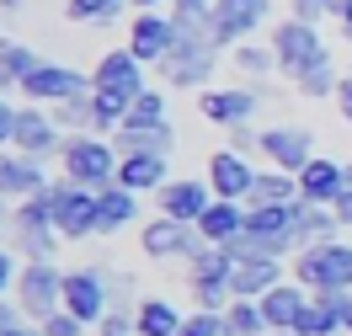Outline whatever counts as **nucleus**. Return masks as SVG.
Masks as SVG:
<instances>
[{
	"instance_id": "6ab92c4d",
	"label": "nucleus",
	"mask_w": 352,
	"mask_h": 336,
	"mask_svg": "<svg viewBox=\"0 0 352 336\" xmlns=\"http://www.w3.org/2000/svg\"><path fill=\"white\" fill-rule=\"evenodd\" d=\"M342 192H347V166H342V160L315 155L305 171H299V198H305V203H320V208H331Z\"/></svg>"
},
{
	"instance_id": "603ef678",
	"label": "nucleus",
	"mask_w": 352,
	"mask_h": 336,
	"mask_svg": "<svg viewBox=\"0 0 352 336\" xmlns=\"http://www.w3.org/2000/svg\"><path fill=\"white\" fill-rule=\"evenodd\" d=\"M22 5H27V0H0V11H6V16H16Z\"/></svg>"
},
{
	"instance_id": "cd10ccee",
	"label": "nucleus",
	"mask_w": 352,
	"mask_h": 336,
	"mask_svg": "<svg viewBox=\"0 0 352 336\" xmlns=\"http://www.w3.org/2000/svg\"><path fill=\"white\" fill-rule=\"evenodd\" d=\"M267 203H299V177L294 171H256V187H251V198L245 208H267Z\"/></svg>"
},
{
	"instance_id": "f03ea898",
	"label": "nucleus",
	"mask_w": 352,
	"mask_h": 336,
	"mask_svg": "<svg viewBox=\"0 0 352 336\" xmlns=\"http://www.w3.org/2000/svg\"><path fill=\"white\" fill-rule=\"evenodd\" d=\"M118 166H123V155L107 134H69L59 150V177H69L75 187H91V192L118 187Z\"/></svg>"
},
{
	"instance_id": "bb28decb",
	"label": "nucleus",
	"mask_w": 352,
	"mask_h": 336,
	"mask_svg": "<svg viewBox=\"0 0 352 336\" xmlns=\"http://www.w3.org/2000/svg\"><path fill=\"white\" fill-rule=\"evenodd\" d=\"M133 320H139V336H176L187 315L176 310L171 299H155V293H144V299H139V310H133Z\"/></svg>"
},
{
	"instance_id": "a878e982",
	"label": "nucleus",
	"mask_w": 352,
	"mask_h": 336,
	"mask_svg": "<svg viewBox=\"0 0 352 336\" xmlns=\"http://www.w3.org/2000/svg\"><path fill=\"white\" fill-rule=\"evenodd\" d=\"M133 219H139V192L107 187V192H102V214H96V235L107 240V235H118V229H129Z\"/></svg>"
},
{
	"instance_id": "a211bd4d",
	"label": "nucleus",
	"mask_w": 352,
	"mask_h": 336,
	"mask_svg": "<svg viewBox=\"0 0 352 336\" xmlns=\"http://www.w3.org/2000/svg\"><path fill=\"white\" fill-rule=\"evenodd\" d=\"M208 187H214V198H230V203H245L251 198V187H256V166L235 150H214L208 155Z\"/></svg>"
},
{
	"instance_id": "1a4fd4ad",
	"label": "nucleus",
	"mask_w": 352,
	"mask_h": 336,
	"mask_svg": "<svg viewBox=\"0 0 352 336\" xmlns=\"http://www.w3.org/2000/svg\"><path fill=\"white\" fill-rule=\"evenodd\" d=\"M262 96H267L262 80H251V86H208V91H198V112L214 128H241V123L256 117Z\"/></svg>"
},
{
	"instance_id": "423d86ee",
	"label": "nucleus",
	"mask_w": 352,
	"mask_h": 336,
	"mask_svg": "<svg viewBox=\"0 0 352 336\" xmlns=\"http://www.w3.org/2000/svg\"><path fill=\"white\" fill-rule=\"evenodd\" d=\"M272 54H278V69H283L288 80H294L299 69L331 59L326 38H320V27H315V22H299V16H283V22L272 27Z\"/></svg>"
},
{
	"instance_id": "4c0bfd02",
	"label": "nucleus",
	"mask_w": 352,
	"mask_h": 336,
	"mask_svg": "<svg viewBox=\"0 0 352 336\" xmlns=\"http://www.w3.org/2000/svg\"><path fill=\"white\" fill-rule=\"evenodd\" d=\"M336 86H342V75H336L331 59H320V65H309V69L294 75V91H299V96H336Z\"/></svg>"
},
{
	"instance_id": "7ed1b4c3",
	"label": "nucleus",
	"mask_w": 352,
	"mask_h": 336,
	"mask_svg": "<svg viewBox=\"0 0 352 336\" xmlns=\"http://www.w3.org/2000/svg\"><path fill=\"white\" fill-rule=\"evenodd\" d=\"M294 283H305L309 293H352V240H320L305 246L294 262Z\"/></svg>"
},
{
	"instance_id": "2eb2a0df",
	"label": "nucleus",
	"mask_w": 352,
	"mask_h": 336,
	"mask_svg": "<svg viewBox=\"0 0 352 336\" xmlns=\"http://www.w3.org/2000/svg\"><path fill=\"white\" fill-rule=\"evenodd\" d=\"M262 155L278 166V171H305L309 160H315V134L309 128H299V123H272V128H262Z\"/></svg>"
},
{
	"instance_id": "5701e85b",
	"label": "nucleus",
	"mask_w": 352,
	"mask_h": 336,
	"mask_svg": "<svg viewBox=\"0 0 352 336\" xmlns=\"http://www.w3.org/2000/svg\"><path fill=\"white\" fill-rule=\"evenodd\" d=\"M198 229H203V240H208V246H224V240H235V235L245 229V203L214 198V203H208V214L198 219Z\"/></svg>"
},
{
	"instance_id": "6e6552de",
	"label": "nucleus",
	"mask_w": 352,
	"mask_h": 336,
	"mask_svg": "<svg viewBox=\"0 0 352 336\" xmlns=\"http://www.w3.org/2000/svg\"><path fill=\"white\" fill-rule=\"evenodd\" d=\"M65 310L86 326H102V315L112 310V267H69L65 278Z\"/></svg>"
},
{
	"instance_id": "72a5a7b5",
	"label": "nucleus",
	"mask_w": 352,
	"mask_h": 336,
	"mask_svg": "<svg viewBox=\"0 0 352 336\" xmlns=\"http://www.w3.org/2000/svg\"><path fill=\"white\" fill-rule=\"evenodd\" d=\"M224 336H267L262 304H256V299H235V304L224 310Z\"/></svg>"
},
{
	"instance_id": "c9c22d12",
	"label": "nucleus",
	"mask_w": 352,
	"mask_h": 336,
	"mask_svg": "<svg viewBox=\"0 0 352 336\" xmlns=\"http://www.w3.org/2000/svg\"><path fill=\"white\" fill-rule=\"evenodd\" d=\"M48 112H54V123H59L65 134H91V123H96L91 91H86V96H69V102H59V107H48Z\"/></svg>"
},
{
	"instance_id": "3c124183",
	"label": "nucleus",
	"mask_w": 352,
	"mask_h": 336,
	"mask_svg": "<svg viewBox=\"0 0 352 336\" xmlns=\"http://www.w3.org/2000/svg\"><path fill=\"white\" fill-rule=\"evenodd\" d=\"M133 11H160V5H171V0H129Z\"/></svg>"
},
{
	"instance_id": "4468645a",
	"label": "nucleus",
	"mask_w": 352,
	"mask_h": 336,
	"mask_svg": "<svg viewBox=\"0 0 352 336\" xmlns=\"http://www.w3.org/2000/svg\"><path fill=\"white\" fill-rule=\"evenodd\" d=\"M208 203H214V187H208V177H171L160 192H155V214L182 219V224H198L203 214H208Z\"/></svg>"
},
{
	"instance_id": "58836bf2",
	"label": "nucleus",
	"mask_w": 352,
	"mask_h": 336,
	"mask_svg": "<svg viewBox=\"0 0 352 336\" xmlns=\"http://www.w3.org/2000/svg\"><path fill=\"white\" fill-rule=\"evenodd\" d=\"M123 123H166V91L150 86V91H144V96L129 107V117H123Z\"/></svg>"
},
{
	"instance_id": "6e6d98bb",
	"label": "nucleus",
	"mask_w": 352,
	"mask_h": 336,
	"mask_svg": "<svg viewBox=\"0 0 352 336\" xmlns=\"http://www.w3.org/2000/svg\"><path fill=\"white\" fill-rule=\"evenodd\" d=\"M267 336H294V331H267Z\"/></svg>"
},
{
	"instance_id": "393cba45",
	"label": "nucleus",
	"mask_w": 352,
	"mask_h": 336,
	"mask_svg": "<svg viewBox=\"0 0 352 336\" xmlns=\"http://www.w3.org/2000/svg\"><path fill=\"white\" fill-rule=\"evenodd\" d=\"M336 229H342V219H336V208H320V203H305L299 198V224H294V246H320V240H336Z\"/></svg>"
},
{
	"instance_id": "9d476101",
	"label": "nucleus",
	"mask_w": 352,
	"mask_h": 336,
	"mask_svg": "<svg viewBox=\"0 0 352 336\" xmlns=\"http://www.w3.org/2000/svg\"><path fill=\"white\" fill-rule=\"evenodd\" d=\"M267 22H272V0H214V43H219V54H235Z\"/></svg>"
},
{
	"instance_id": "a18cd8bd",
	"label": "nucleus",
	"mask_w": 352,
	"mask_h": 336,
	"mask_svg": "<svg viewBox=\"0 0 352 336\" xmlns=\"http://www.w3.org/2000/svg\"><path fill=\"white\" fill-rule=\"evenodd\" d=\"M336 112L347 117V128H352V75H342V86H336Z\"/></svg>"
},
{
	"instance_id": "09e8293b",
	"label": "nucleus",
	"mask_w": 352,
	"mask_h": 336,
	"mask_svg": "<svg viewBox=\"0 0 352 336\" xmlns=\"http://www.w3.org/2000/svg\"><path fill=\"white\" fill-rule=\"evenodd\" d=\"M336 315H342V331L352 336V293H336Z\"/></svg>"
},
{
	"instance_id": "c85d7f7f",
	"label": "nucleus",
	"mask_w": 352,
	"mask_h": 336,
	"mask_svg": "<svg viewBox=\"0 0 352 336\" xmlns=\"http://www.w3.org/2000/svg\"><path fill=\"white\" fill-rule=\"evenodd\" d=\"M294 336H342V315H336V293H315L299 315Z\"/></svg>"
},
{
	"instance_id": "aec40b11",
	"label": "nucleus",
	"mask_w": 352,
	"mask_h": 336,
	"mask_svg": "<svg viewBox=\"0 0 352 336\" xmlns=\"http://www.w3.org/2000/svg\"><path fill=\"white\" fill-rule=\"evenodd\" d=\"M309 299H315V293H309L305 283H294V278H283V283H278L272 293H262L256 304H262V320H267V331H294Z\"/></svg>"
},
{
	"instance_id": "473e14b6",
	"label": "nucleus",
	"mask_w": 352,
	"mask_h": 336,
	"mask_svg": "<svg viewBox=\"0 0 352 336\" xmlns=\"http://www.w3.org/2000/svg\"><path fill=\"white\" fill-rule=\"evenodd\" d=\"M230 65L241 69L245 80H267V75L278 69V54H272V43H241L230 54Z\"/></svg>"
},
{
	"instance_id": "2f4dec72",
	"label": "nucleus",
	"mask_w": 352,
	"mask_h": 336,
	"mask_svg": "<svg viewBox=\"0 0 352 336\" xmlns=\"http://www.w3.org/2000/svg\"><path fill=\"white\" fill-rule=\"evenodd\" d=\"M65 11H69V22H80V27H112L129 11V0H65Z\"/></svg>"
},
{
	"instance_id": "c756f323",
	"label": "nucleus",
	"mask_w": 352,
	"mask_h": 336,
	"mask_svg": "<svg viewBox=\"0 0 352 336\" xmlns=\"http://www.w3.org/2000/svg\"><path fill=\"white\" fill-rule=\"evenodd\" d=\"M43 65L38 54H32V43H16V38H0V86H22L32 69Z\"/></svg>"
},
{
	"instance_id": "c03bdc74",
	"label": "nucleus",
	"mask_w": 352,
	"mask_h": 336,
	"mask_svg": "<svg viewBox=\"0 0 352 336\" xmlns=\"http://www.w3.org/2000/svg\"><path fill=\"white\" fill-rule=\"evenodd\" d=\"M230 150H235V155H245V150H262V128H251V123L230 128Z\"/></svg>"
},
{
	"instance_id": "412c9836",
	"label": "nucleus",
	"mask_w": 352,
	"mask_h": 336,
	"mask_svg": "<svg viewBox=\"0 0 352 336\" xmlns=\"http://www.w3.org/2000/svg\"><path fill=\"white\" fill-rule=\"evenodd\" d=\"M166 171H171V166H166V155L139 150V155H123V166H118V187H129V192H139V198H144V192H160V187L171 181Z\"/></svg>"
},
{
	"instance_id": "4be33fe9",
	"label": "nucleus",
	"mask_w": 352,
	"mask_h": 336,
	"mask_svg": "<svg viewBox=\"0 0 352 336\" xmlns=\"http://www.w3.org/2000/svg\"><path fill=\"white\" fill-rule=\"evenodd\" d=\"M112 144H118V155H139V150H155V155H171V144H176V128H171V117H166V123H123V128L112 134Z\"/></svg>"
},
{
	"instance_id": "f3484780",
	"label": "nucleus",
	"mask_w": 352,
	"mask_h": 336,
	"mask_svg": "<svg viewBox=\"0 0 352 336\" xmlns=\"http://www.w3.org/2000/svg\"><path fill=\"white\" fill-rule=\"evenodd\" d=\"M171 43H176L171 11H133V27H129V43H123V48H133V54L155 69L166 54H171Z\"/></svg>"
},
{
	"instance_id": "f704fd0d",
	"label": "nucleus",
	"mask_w": 352,
	"mask_h": 336,
	"mask_svg": "<svg viewBox=\"0 0 352 336\" xmlns=\"http://www.w3.org/2000/svg\"><path fill=\"white\" fill-rule=\"evenodd\" d=\"M187 289H192V299H198V310L224 315L230 304H235V289H230V278H187Z\"/></svg>"
},
{
	"instance_id": "39448f33",
	"label": "nucleus",
	"mask_w": 352,
	"mask_h": 336,
	"mask_svg": "<svg viewBox=\"0 0 352 336\" xmlns=\"http://www.w3.org/2000/svg\"><path fill=\"white\" fill-rule=\"evenodd\" d=\"M48 198H54V224H59V235H65V240H91V235H96L102 192H91V187H75L69 177H54Z\"/></svg>"
},
{
	"instance_id": "5fc2aeb1",
	"label": "nucleus",
	"mask_w": 352,
	"mask_h": 336,
	"mask_svg": "<svg viewBox=\"0 0 352 336\" xmlns=\"http://www.w3.org/2000/svg\"><path fill=\"white\" fill-rule=\"evenodd\" d=\"M347 187H352V160H347Z\"/></svg>"
},
{
	"instance_id": "ddd939ff",
	"label": "nucleus",
	"mask_w": 352,
	"mask_h": 336,
	"mask_svg": "<svg viewBox=\"0 0 352 336\" xmlns=\"http://www.w3.org/2000/svg\"><path fill=\"white\" fill-rule=\"evenodd\" d=\"M144 59L133 54V48H107L102 59H96V69H91V86L96 91H112V96H129V102H139L144 96Z\"/></svg>"
},
{
	"instance_id": "ea45409f",
	"label": "nucleus",
	"mask_w": 352,
	"mask_h": 336,
	"mask_svg": "<svg viewBox=\"0 0 352 336\" xmlns=\"http://www.w3.org/2000/svg\"><path fill=\"white\" fill-rule=\"evenodd\" d=\"M176 336H224V315L214 310H192L187 320H182V331Z\"/></svg>"
},
{
	"instance_id": "9b49d317",
	"label": "nucleus",
	"mask_w": 352,
	"mask_h": 336,
	"mask_svg": "<svg viewBox=\"0 0 352 336\" xmlns=\"http://www.w3.org/2000/svg\"><path fill=\"white\" fill-rule=\"evenodd\" d=\"M208 246L203 240L198 224H182V219H166V214H155L144 224V235H139V256H150V262H176V256H198Z\"/></svg>"
},
{
	"instance_id": "de8ad7c7",
	"label": "nucleus",
	"mask_w": 352,
	"mask_h": 336,
	"mask_svg": "<svg viewBox=\"0 0 352 336\" xmlns=\"http://www.w3.org/2000/svg\"><path fill=\"white\" fill-rule=\"evenodd\" d=\"M331 208H336V219H342V229H347V224H352V187H347L336 203H331Z\"/></svg>"
},
{
	"instance_id": "20e7f679",
	"label": "nucleus",
	"mask_w": 352,
	"mask_h": 336,
	"mask_svg": "<svg viewBox=\"0 0 352 336\" xmlns=\"http://www.w3.org/2000/svg\"><path fill=\"white\" fill-rule=\"evenodd\" d=\"M214 69H219V43L214 38H176L171 54L155 65V75L176 91H208Z\"/></svg>"
},
{
	"instance_id": "864d4df0",
	"label": "nucleus",
	"mask_w": 352,
	"mask_h": 336,
	"mask_svg": "<svg viewBox=\"0 0 352 336\" xmlns=\"http://www.w3.org/2000/svg\"><path fill=\"white\" fill-rule=\"evenodd\" d=\"M342 5H347V0H331V16H342Z\"/></svg>"
},
{
	"instance_id": "b1692460",
	"label": "nucleus",
	"mask_w": 352,
	"mask_h": 336,
	"mask_svg": "<svg viewBox=\"0 0 352 336\" xmlns=\"http://www.w3.org/2000/svg\"><path fill=\"white\" fill-rule=\"evenodd\" d=\"M278 283H283V262H272V256H262V262H241L235 278H230L235 299H262V293H272Z\"/></svg>"
},
{
	"instance_id": "49530a36",
	"label": "nucleus",
	"mask_w": 352,
	"mask_h": 336,
	"mask_svg": "<svg viewBox=\"0 0 352 336\" xmlns=\"http://www.w3.org/2000/svg\"><path fill=\"white\" fill-rule=\"evenodd\" d=\"M0 336H43V326H27V320H6Z\"/></svg>"
},
{
	"instance_id": "37998d69",
	"label": "nucleus",
	"mask_w": 352,
	"mask_h": 336,
	"mask_svg": "<svg viewBox=\"0 0 352 336\" xmlns=\"http://www.w3.org/2000/svg\"><path fill=\"white\" fill-rule=\"evenodd\" d=\"M16 256H22L16 246H6V251H0V293H6V299H11V289H16V278H22V267H27V262L16 267Z\"/></svg>"
},
{
	"instance_id": "a19ab883",
	"label": "nucleus",
	"mask_w": 352,
	"mask_h": 336,
	"mask_svg": "<svg viewBox=\"0 0 352 336\" xmlns=\"http://www.w3.org/2000/svg\"><path fill=\"white\" fill-rule=\"evenodd\" d=\"M38 326H43V336H86V331H91L86 320H75L69 310H54L48 320H38Z\"/></svg>"
},
{
	"instance_id": "dca6fc26",
	"label": "nucleus",
	"mask_w": 352,
	"mask_h": 336,
	"mask_svg": "<svg viewBox=\"0 0 352 336\" xmlns=\"http://www.w3.org/2000/svg\"><path fill=\"white\" fill-rule=\"evenodd\" d=\"M54 187V171H48L38 155H16V150H6L0 155V198L6 203H22V198H38Z\"/></svg>"
},
{
	"instance_id": "0eeeda50",
	"label": "nucleus",
	"mask_w": 352,
	"mask_h": 336,
	"mask_svg": "<svg viewBox=\"0 0 352 336\" xmlns=\"http://www.w3.org/2000/svg\"><path fill=\"white\" fill-rule=\"evenodd\" d=\"M65 278L69 272H59L54 262H27L16 289H11V299L22 304L27 320H48L54 310H65Z\"/></svg>"
},
{
	"instance_id": "f8f14e48",
	"label": "nucleus",
	"mask_w": 352,
	"mask_h": 336,
	"mask_svg": "<svg viewBox=\"0 0 352 336\" xmlns=\"http://www.w3.org/2000/svg\"><path fill=\"white\" fill-rule=\"evenodd\" d=\"M16 91H22L27 102H38V107H59V102L86 96V91H96V86H91V75H80L75 65H38Z\"/></svg>"
},
{
	"instance_id": "e433bc0d",
	"label": "nucleus",
	"mask_w": 352,
	"mask_h": 336,
	"mask_svg": "<svg viewBox=\"0 0 352 336\" xmlns=\"http://www.w3.org/2000/svg\"><path fill=\"white\" fill-rule=\"evenodd\" d=\"M235 267H241V262L224 246H203L198 256H187V278H235Z\"/></svg>"
},
{
	"instance_id": "79ce46f5",
	"label": "nucleus",
	"mask_w": 352,
	"mask_h": 336,
	"mask_svg": "<svg viewBox=\"0 0 352 336\" xmlns=\"http://www.w3.org/2000/svg\"><path fill=\"white\" fill-rule=\"evenodd\" d=\"M288 16H299V22H326L331 16V0H288Z\"/></svg>"
},
{
	"instance_id": "7c9ffc66",
	"label": "nucleus",
	"mask_w": 352,
	"mask_h": 336,
	"mask_svg": "<svg viewBox=\"0 0 352 336\" xmlns=\"http://www.w3.org/2000/svg\"><path fill=\"white\" fill-rule=\"evenodd\" d=\"M6 235H11L6 246L22 251V262H54V256H59V240H65L59 229H6Z\"/></svg>"
},
{
	"instance_id": "f257e3e1",
	"label": "nucleus",
	"mask_w": 352,
	"mask_h": 336,
	"mask_svg": "<svg viewBox=\"0 0 352 336\" xmlns=\"http://www.w3.org/2000/svg\"><path fill=\"white\" fill-rule=\"evenodd\" d=\"M0 139H6V150H16V155L48 160V155H59V150H65L69 134L54 123V112H48V107H38V102L16 107V102L6 96V102H0Z\"/></svg>"
},
{
	"instance_id": "8fccbe9b",
	"label": "nucleus",
	"mask_w": 352,
	"mask_h": 336,
	"mask_svg": "<svg viewBox=\"0 0 352 336\" xmlns=\"http://www.w3.org/2000/svg\"><path fill=\"white\" fill-rule=\"evenodd\" d=\"M336 22H342V32H347V43H352V0L342 5V16H336Z\"/></svg>"
}]
</instances>
